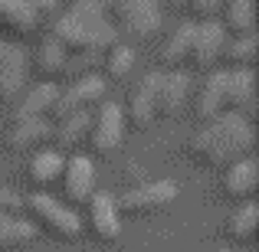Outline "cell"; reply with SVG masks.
Here are the masks:
<instances>
[{
	"label": "cell",
	"mask_w": 259,
	"mask_h": 252,
	"mask_svg": "<svg viewBox=\"0 0 259 252\" xmlns=\"http://www.w3.org/2000/svg\"><path fill=\"white\" fill-rule=\"evenodd\" d=\"M63 196H66V207L69 203H85L89 196L95 193V161L89 154H69L63 164Z\"/></svg>",
	"instance_id": "cell-13"
},
{
	"label": "cell",
	"mask_w": 259,
	"mask_h": 252,
	"mask_svg": "<svg viewBox=\"0 0 259 252\" xmlns=\"http://www.w3.org/2000/svg\"><path fill=\"white\" fill-rule=\"evenodd\" d=\"M66 56H69V53H66V46L59 43L50 30H46L43 36L36 39L33 53H30V72H39V79H46V82H56V79L63 76Z\"/></svg>",
	"instance_id": "cell-21"
},
{
	"label": "cell",
	"mask_w": 259,
	"mask_h": 252,
	"mask_svg": "<svg viewBox=\"0 0 259 252\" xmlns=\"http://www.w3.org/2000/svg\"><path fill=\"white\" fill-rule=\"evenodd\" d=\"M253 4H256V0H223L217 23L227 30V36H253V33H256Z\"/></svg>",
	"instance_id": "cell-25"
},
{
	"label": "cell",
	"mask_w": 259,
	"mask_h": 252,
	"mask_svg": "<svg viewBox=\"0 0 259 252\" xmlns=\"http://www.w3.org/2000/svg\"><path fill=\"white\" fill-rule=\"evenodd\" d=\"M158 82H161V69L141 72L138 82L132 85L128 105H121L125 125H132L135 131H148V128L158 121Z\"/></svg>",
	"instance_id": "cell-8"
},
{
	"label": "cell",
	"mask_w": 259,
	"mask_h": 252,
	"mask_svg": "<svg viewBox=\"0 0 259 252\" xmlns=\"http://www.w3.org/2000/svg\"><path fill=\"white\" fill-rule=\"evenodd\" d=\"M23 210H26V216H30L36 233L43 229V233H50L53 239H59V242H76L79 236H82V220H79V213L72 207H66L63 200L50 196V193H30L23 200Z\"/></svg>",
	"instance_id": "cell-4"
},
{
	"label": "cell",
	"mask_w": 259,
	"mask_h": 252,
	"mask_svg": "<svg viewBox=\"0 0 259 252\" xmlns=\"http://www.w3.org/2000/svg\"><path fill=\"white\" fill-rule=\"evenodd\" d=\"M220 69H256V33L253 36H227Z\"/></svg>",
	"instance_id": "cell-28"
},
{
	"label": "cell",
	"mask_w": 259,
	"mask_h": 252,
	"mask_svg": "<svg viewBox=\"0 0 259 252\" xmlns=\"http://www.w3.org/2000/svg\"><path fill=\"white\" fill-rule=\"evenodd\" d=\"M167 7L177 13L181 20H187V10H190V0H167Z\"/></svg>",
	"instance_id": "cell-32"
},
{
	"label": "cell",
	"mask_w": 259,
	"mask_h": 252,
	"mask_svg": "<svg viewBox=\"0 0 259 252\" xmlns=\"http://www.w3.org/2000/svg\"><path fill=\"white\" fill-rule=\"evenodd\" d=\"M89 128H92V112H79V115H66V118L53 121V141L56 151H72L79 154L89 144Z\"/></svg>",
	"instance_id": "cell-24"
},
{
	"label": "cell",
	"mask_w": 259,
	"mask_h": 252,
	"mask_svg": "<svg viewBox=\"0 0 259 252\" xmlns=\"http://www.w3.org/2000/svg\"><path fill=\"white\" fill-rule=\"evenodd\" d=\"M223 46H227V30H223L217 20L197 23V30H194V46H190L187 72H210V69H220Z\"/></svg>",
	"instance_id": "cell-9"
},
{
	"label": "cell",
	"mask_w": 259,
	"mask_h": 252,
	"mask_svg": "<svg viewBox=\"0 0 259 252\" xmlns=\"http://www.w3.org/2000/svg\"><path fill=\"white\" fill-rule=\"evenodd\" d=\"M63 164H66V154L56 151L53 144L33 151V158L26 161V180L36 187L33 193H46L53 183H59V177H63Z\"/></svg>",
	"instance_id": "cell-20"
},
{
	"label": "cell",
	"mask_w": 259,
	"mask_h": 252,
	"mask_svg": "<svg viewBox=\"0 0 259 252\" xmlns=\"http://www.w3.org/2000/svg\"><path fill=\"white\" fill-rule=\"evenodd\" d=\"M220 190L227 200L233 203H253L256 196V187H259V164L256 158L249 154V158L236 161V164H230L227 170H220Z\"/></svg>",
	"instance_id": "cell-15"
},
{
	"label": "cell",
	"mask_w": 259,
	"mask_h": 252,
	"mask_svg": "<svg viewBox=\"0 0 259 252\" xmlns=\"http://www.w3.org/2000/svg\"><path fill=\"white\" fill-rule=\"evenodd\" d=\"M135 69H138V49H135L132 43H125V39H118V43H112L105 53H102V79H105L108 85H125L128 79L135 76Z\"/></svg>",
	"instance_id": "cell-23"
},
{
	"label": "cell",
	"mask_w": 259,
	"mask_h": 252,
	"mask_svg": "<svg viewBox=\"0 0 259 252\" xmlns=\"http://www.w3.org/2000/svg\"><path fill=\"white\" fill-rule=\"evenodd\" d=\"M56 102H59V82H46V79H39V82H33V85L23 88L17 108H13V121H17V118H53Z\"/></svg>",
	"instance_id": "cell-18"
},
{
	"label": "cell",
	"mask_w": 259,
	"mask_h": 252,
	"mask_svg": "<svg viewBox=\"0 0 259 252\" xmlns=\"http://www.w3.org/2000/svg\"><path fill=\"white\" fill-rule=\"evenodd\" d=\"M253 144H256L253 118H243L236 112H223L213 121H203L187 138V154L194 158V164L207 170H227L230 164L249 158Z\"/></svg>",
	"instance_id": "cell-1"
},
{
	"label": "cell",
	"mask_w": 259,
	"mask_h": 252,
	"mask_svg": "<svg viewBox=\"0 0 259 252\" xmlns=\"http://www.w3.org/2000/svg\"><path fill=\"white\" fill-rule=\"evenodd\" d=\"M26 7L36 13L39 23H50V20L56 17L59 10H63V0H26Z\"/></svg>",
	"instance_id": "cell-30"
},
{
	"label": "cell",
	"mask_w": 259,
	"mask_h": 252,
	"mask_svg": "<svg viewBox=\"0 0 259 252\" xmlns=\"http://www.w3.org/2000/svg\"><path fill=\"white\" fill-rule=\"evenodd\" d=\"M36 239V229H33L30 220L23 216H7L0 213V252H13V249H23Z\"/></svg>",
	"instance_id": "cell-27"
},
{
	"label": "cell",
	"mask_w": 259,
	"mask_h": 252,
	"mask_svg": "<svg viewBox=\"0 0 259 252\" xmlns=\"http://www.w3.org/2000/svg\"><path fill=\"white\" fill-rule=\"evenodd\" d=\"M30 82V53L20 43H7L0 59V102H17Z\"/></svg>",
	"instance_id": "cell-12"
},
{
	"label": "cell",
	"mask_w": 259,
	"mask_h": 252,
	"mask_svg": "<svg viewBox=\"0 0 259 252\" xmlns=\"http://www.w3.org/2000/svg\"><path fill=\"white\" fill-rule=\"evenodd\" d=\"M217 252H233V249H217Z\"/></svg>",
	"instance_id": "cell-35"
},
{
	"label": "cell",
	"mask_w": 259,
	"mask_h": 252,
	"mask_svg": "<svg viewBox=\"0 0 259 252\" xmlns=\"http://www.w3.org/2000/svg\"><path fill=\"white\" fill-rule=\"evenodd\" d=\"M36 13L26 7V0H0V39L13 43V39H26L39 30Z\"/></svg>",
	"instance_id": "cell-19"
},
{
	"label": "cell",
	"mask_w": 259,
	"mask_h": 252,
	"mask_svg": "<svg viewBox=\"0 0 259 252\" xmlns=\"http://www.w3.org/2000/svg\"><path fill=\"white\" fill-rule=\"evenodd\" d=\"M125 112L118 102L105 98L99 108L92 112V128H89V147L99 158H112L125 141Z\"/></svg>",
	"instance_id": "cell-6"
},
{
	"label": "cell",
	"mask_w": 259,
	"mask_h": 252,
	"mask_svg": "<svg viewBox=\"0 0 259 252\" xmlns=\"http://www.w3.org/2000/svg\"><path fill=\"white\" fill-rule=\"evenodd\" d=\"M85 223L92 229V236L105 246L121 239V213H118V203L108 190H95L92 196L85 200Z\"/></svg>",
	"instance_id": "cell-10"
},
{
	"label": "cell",
	"mask_w": 259,
	"mask_h": 252,
	"mask_svg": "<svg viewBox=\"0 0 259 252\" xmlns=\"http://www.w3.org/2000/svg\"><path fill=\"white\" fill-rule=\"evenodd\" d=\"M181 196V183L174 180H141L135 187H128L121 196H115L118 203L121 220H145V216H154L161 210H167L171 203Z\"/></svg>",
	"instance_id": "cell-5"
},
{
	"label": "cell",
	"mask_w": 259,
	"mask_h": 252,
	"mask_svg": "<svg viewBox=\"0 0 259 252\" xmlns=\"http://www.w3.org/2000/svg\"><path fill=\"white\" fill-rule=\"evenodd\" d=\"M4 49H7V39H0V59H4Z\"/></svg>",
	"instance_id": "cell-33"
},
{
	"label": "cell",
	"mask_w": 259,
	"mask_h": 252,
	"mask_svg": "<svg viewBox=\"0 0 259 252\" xmlns=\"http://www.w3.org/2000/svg\"><path fill=\"white\" fill-rule=\"evenodd\" d=\"M194 30L197 23L190 20H181L158 46V69L171 72V69H187L190 63V46H194Z\"/></svg>",
	"instance_id": "cell-16"
},
{
	"label": "cell",
	"mask_w": 259,
	"mask_h": 252,
	"mask_svg": "<svg viewBox=\"0 0 259 252\" xmlns=\"http://www.w3.org/2000/svg\"><path fill=\"white\" fill-rule=\"evenodd\" d=\"M256 229H259V207L256 203H240L227 220V236L236 246H246V242L256 239Z\"/></svg>",
	"instance_id": "cell-26"
},
{
	"label": "cell",
	"mask_w": 259,
	"mask_h": 252,
	"mask_svg": "<svg viewBox=\"0 0 259 252\" xmlns=\"http://www.w3.org/2000/svg\"><path fill=\"white\" fill-rule=\"evenodd\" d=\"M0 213L20 216L23 213V196H20L17 190H10V187H0Z\"/></svg>",
	"instance_id": "cell-31"
},
{
	"label": "cell",
	"mask_w": 259,
	"mask_h": 252,
	"mask_svg": "<svg viewBox=\"0 0 259 252\" xmlns=\"http://www.w3.org/2000/svg\"><path fill=\"white\" fill-rule=\"evenodd\" d=\"M253 108H256V72L227 69V112L253 118Z\"/></svg>",
	"instance_id": "cell-22"
},
{
	"label": "cell",
	"mask_w": 259,
	"mask_h": 252,
	"mask_svg": "<svg viewBox=\"0 0 259 252\" xmlns=\"http://www.w3.org/2000/svg\"><path fill=\"white\" fill-rule=\"evenodd\" d=\"M105 98H108V82L102 79V72L85 79H72V82L59 85V102H56V112H53V121L66 118V115H79V112H95Z\"/></svg>",
	"instance_id": "cell-7"
},
{
	"label": "cell",
	"mask_w": 259,
	"mask_h": 252,
	"mask_svg": "<svg viewBox=\"0 0 259 252\" xmlns=\"http://www.w3.org/2000/svg\"><path fill=\"white\" fill-rule=\"evenodd\" d=\"M102 4H105V10H108V7H115V4H118V0H102Z\"/></svg>",
	"instance_id": "cell-34"
},
{
	"label": "cell",
	"mask_w": 259,
	"mask_h": 252,
	"mask_svg": "<svg viewBox=\"0 0 259 252\" xmlns=\"http://www.w3.org/2000/svg\"><path fill=\"white\" fill-rule=\"evenodd\" d=\"M190 92H194V79L187 69H171L161 72L158 82V118H177L187 112Z\"/></svg>",
	"instance_id": "cell-14"
},
{
	"label": "cell",
	"mask_w": 259,
	"mask_h": 252,
	"mask_svg": "<svg viewBox=\"0 0 259 252\" xmlns=\"http://www.w3.org/2000/svg\"><path fill=\"white\" fill-rule=\"evenodd\" d=\"M220 7H223V0H190L187 20H190V23H207V20H217V17H220Z\"/></svg>",
	"instance_id": "cell-29"
},
{
	"label": "cell",
	"mask_w": 259,
	"mask_h": 252,
	"mask_svg": "<svg viewBox=\"0 0 259 252\" xmlns=\"http://www.w3.org/2000/svg\"><path fill=\"white\" fill-rule=\"evenodd\" d=\"M50 33L66 46V53H105L118 43L102 0H69V7L50 20Z\"/></svg>",
	"instance_id": "cell-2"
},
{
	"label": "cell",
	"mask_w": 259,
	"mask_h": 252,
	"mask_svg": "<svg viewBox=\"0 0 259 252\" xmlns=\"http://www.w3.org/2000/svg\"><path fill=\"white\" fill-rule=\"evenodd\" d=\"M190 108L194 118L200 121H213L217 115L227 112V69H210L203 72L200 85L190 92Z\"/></svg>",
	"instance_id": "cell-11"
},
{
	"label": "cell",
	"mask_w": 259,
	"mask_h": 252,
	"mask_svg": "<svg viewBox=\"0 0 259 252\" xmlns=\"http://www.w3.org/2000/svg\"><path fill=\"white\" fill-rule=\"evenodd\" d=\"M7 151H39L53 141V118H17L7 131Z\"/></svg>",
	"instance_id": "cell-17"
},
{
	"label": "cell",
	"mask_w": 259,
	"mask_h": 252,
	"mask_svg": "<svg viewBox=\"0 0 259 252\" xmlns=\"http://www.w3.org/2000/svg\"><path fill=\"white\" fill-rule=\"evenodd\" d=\"M112 26L125 43H148L164 30V7L158 0H118L108 7Z\"/></svg>",
	"instance_id": "cell-3"
}]
</instances>
